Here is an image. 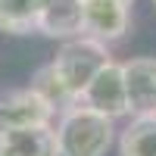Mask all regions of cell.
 I'll list each match as a JSON object with an SVG mask.
<instances>
[{
    "mask_svg": "<svg viewBox=\"0 0 156 156\" xmlns=\"http://www.w3.org/2000/svg\"><path fill=\"white\" fill-rule=\"evenodd\" d=\"M112 119L75 103L62 112L56 125L59 156H106V150L112 147Z\"/></svg>",
    "mask_w": 156,
    "mask_h": 156,
    "instance_id": "obj_1",
    "label": "cell"
},
{
    "mask_svg": "<svg viewBox=\"0 0 156 156\" xmlns=\"http://www.w3.org/2000/svg\"><path fill=\"white\" fill-rule=\"evenodd\" d=\"M106 62H109L106 44L78 34V37H72V41H66L59 47V53L53 56V69L59 72L62 81H66V87L72 90V97L81 100L84 87L90 84V78L106 66Z\"/></svg>",
    "mask_w": 156,
    "mask_h": 156,
    "instance_id": "obj_2",
    "label": "cell"
},
{
    "mask_svg": "<svg viewBox=\"0 0 156 156\" xmlns=\"http://www.w3.org/2000/svg\"><path fill=\"white\" fill-rule=\"evenodd\" d=\"M81 106L94 109L100 115H106V119H119V115L128 112V90H125V72L119 62H106L94 78H90V84L84 87L81 94Z\"/></svg>",
    "mask_w": 156,
    "mask_h": 156,
    "instance_id": "obj_3",
    "label": "cell"
},
{
    "mask_svg": "<svg viewBox=\"0 0 156 156\" xmlns=\"http://www.w3.org/2000/svg\"><path fill=\"white\" fill-rule=\"evenodd\" d=\"M131 25V9L125 0H81V34L100 44L125 37Z\"/></svg>",
    "mask_w": 156,
    "mask_h": 156,
    "instance_id": "obj_4",
    "label": "cell"
},
{
    "mask_svg": "<svg viewBox=\"0 0 156 156\" xmlns=\"http://www.w3.org/2000/svg\"><path fill=\"white\" fill-rule=\"evenodd\" d=\"M53 106L37 94V90H9L0 97V131H16V128H37L50 125L53 119Z\"/></svg>",
    "mask_w": 156,
    "mask_h": 156,
    "instance_id": "obj_5",
    "label": "cell"
},
{
    "mask_svg": "<svg viewBox=\"0 0 156 156\" xmlns=\"http://www.w3.org/2000/svg\"><path fill=\"white\" fill-rule=\"evenodd\" d=\"M125 90H128V112L131 115H156V59L134 56L122 62Z\"/></svg>",
    "mask_w": 156,
    "mask_h": 156,
    "instance_id": "obj_6",
    "label": "cell"
},
{
    "mask_svg": "<svg viewBox=\"0 0 156 156\" xmlns=\"http://www.w3.org/2000/svg\"><path fill=\"white\" fill-rule=\"evenodd\" d=\"M0 156H59L56 128L37 125V128L0 131Z\"/></svg>",
    "mask_w": 156,
    "mask_h": 156,
    "instance_id": "obj_7",
    "label": "cell"
},
{
    "mask_svg": "<svg viewBox=\"0 0 156 156\" xmlns=\"http://www.w3.org/2000/svg\"><path fill=\"white\" fill-rule=\"evenodd\" d=\"M47 37H72L81 34V0H41V12H37V28Z\"/></svg>",
    "mask_w": 156,
    "mask_h": 156,
    "instance_id": "obj_8",
    "label": "cell"
},
{
    "mask_svg": "<svg viewBox=\"0 0 156 156\" xmlns=\"http://www.w3.org/2000/svg\"><path fill=\"white\" fill-rule=\"evenodd\" d=\"M119 156H156V115H134L119 137Z\"/></svg>",
    "mask_w": 156,
    "mask_h": 156,
    "instance_id": "obj_9",
    "label": "cell"
},
{
    "mask_svg": "<svg viewBox=\"0 0 156 156\" xmlns=\"http://www.w3.org/2000/svg\"><path fill=\"white\" fill-rule=\"evenodd\" d=\"M41 0H0V31L28 34L37 28Z\"/></svg>",
    "mask_w": 156,
    "mask_h": 156,
    "instance_id": "obj_10",
    "label": "cell"
},
{
    "mask_svg": "<svg viewBox=\"0 0 156 156\" xmlns=\"http://www.w3.org/2000/svg\"><path fill=\"white\" fill-rule=\"evenodd\" d=\"M31 90H37L53 109H62L66 112L69 106H75V97H72V90L66 87V81L59 78V72L53 69V62H47V66H41L34 72V78H31Z\"/></svg>",
    "mask_w": 156,
    "mask_h": 156,
    "instance_id": "obj_11",
    "label": "cell"
},
{
    "mask_svg": "<svg viewBox=\"0 0 156 156\" xmlns=\"http://www.w3.org/2000/svg\"><path fill=\"white\" fill-rule=\"evenodd\" d=\"M125 3H131V0H125Z\"/></svg>",
    "mask_w": 156,
    "mask_h": 156,
    "instance_id": "obj_12",
    "label": "cell"
},
{
    "mask_svg": "<svg viewBox=\"0 0 156 156\" xmlns=\"http://www.w3.org/2000/svg\"><path fill=\"white\" fill-rule=\"evenodd\" d=\"M153 6H156V0H153Z\"/></svg>",
    "mask_w": 156,
    "mask_h": 156,
    "instance_id": "obj_13",
    "label": "cell"
}]
</instances>
